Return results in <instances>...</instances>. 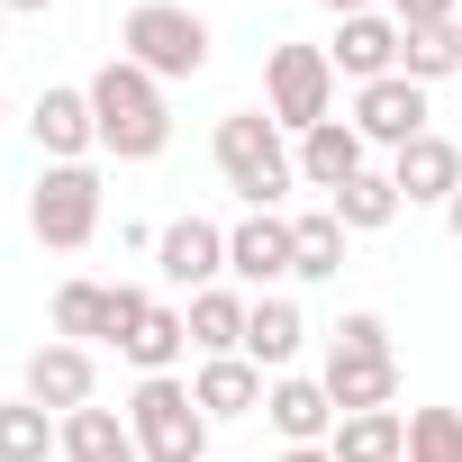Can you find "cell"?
<instances>
[{
	"label": "cell",
	"instance_id": "6da1fadb",
	"mask_svg": "<svg viewBox=\"0 0 462 462\" xmlns=\"http://www.w3.org/2000/svg\"><path fill=\"white\" fill-rule=\"evenodd\" d=\"M82 91H91V118H100V154H118V163H154V154L172 145L163 82H154V73H136L127 55H109Z\"/></svg>",
	"mask_w": 462,
	"mask_h": 462
},
{
	"label": "cell",
	"instance_id": "7a4b0ae2",
	"mask_svg": "<svg viewBox=\"0 0 462 462\" xmlns=\"http://www.w3.org/2000/svg\"><path fill=\"white\" fill-rule=\"evenodd\" d=\"M208 154H217V181L236 190L245 208H282V190L300 181V145H291L263 109H226L217 136H208Z\"/></svg>",
	"mask_w": 462,
	"mask_h": 462
},
{
	"label": "cell",
	"instance_id": "3957f363",
	"mask_svg": "<svg viewBox=\"0 0 462 462\" xmlns=\"http://www.w3.org/2000/svg\"><path fill=\"white\" fill-rule=\"evenodd\" d=\"M118 55L154 82H190V73H208V19L181 10V0H136L118 19Z\"/></svg>",
	"mask_w": 462,
	"mask_h": 462
},
{
	"label": "cell",
	"instance_id": "277c9868",
	"mask_svg": "<svg viewBox=\"0 0 462 462\" xmlns=\"http://www.w3.org/2000/svg\"><path fill=\"white\" fill-rule=\"evenodd\" d=\"M127 435H136L145 462H208V417H199L190 381H172V372L136 381V399H127Z\"/></svg>",
	"mask_w": 462,
	"mask_h": 462
},
{
	"label": "cell",
	"instance_id": "5b68a950",
	"mask_svg": "<svg viewBox=\"0 0 462 462\" xmlns=\"http://www.w3.org/2000/svg\"><path fill=\"white\" fill-rule=\"evenodd\" d=\"M263 118L282 136L327 127L336 118V55L327 46H273V64H263Z\"/></svg>",
	"mask_w": 462,
	"mask_h": 462
},
{
	"label": "cell",
	"instance_id": "8992f818",
	"mask_svg": "<svg viewBox=\"0 0 462 462\" xmlns=\"http://www.w3.org/2000/svg\"><path fill=\"white\" fill-rule=\"evenodd\" d=\"M28 226H37V245L82 254L100 236V172L91 163H46L37 190H28Z\"/></svg>",
	"mask_w": 462,
	"mask_h": 462
},
{
	"label": "cell",
	"instance_id": "52a82bcc",
	"mask_svg": "<svg viewBox=\"0 0 462 462\" xmlns=\"http://www.w3.org/2000/svg\"><path fill=\"white\" fill-rule=\"evenodd\" d=\"M136 318H145L136 282H64L55 291V336L64 345H127Z\"/></svg>",
	"mask_w": 462,
	"mask_h": 462
},
{
	"label": "cell",
	"instance_id": "ba28073f",
	"mask_svg": "<svg viewBox=\"0 0 462 462\" xmlns=\"http://www.w3.org/2000/svg\"><path fill=\"white\" fill-rule=\"evenodd\" d=\"M226 273H236L254 300H263L273 282H291V217H282V208H245L236 226H226Z\"/></svg>",
	"mask_w": 462,
	"mask_h": 462
},
{
	"label": "cell",
	"instance_id": "9c48e42d",
	"mask_svg": "<svg viewBox=\"0 0 462 462\" xmlns=\"http://www.w3.org/2000/svg\"><path fill=\"white\" fill-rule=\"evenodd\" d=\"M354 127H363V145H417L426 136V82H408V73H381V82H363L354 91Z\"/></svg>",
	"mask_w": 462,
	"mask_h": 462
},
{
	"label": "cell",
	"instance_id": "30bf717a",
	"mask_svg": "<svg viewBox=\"0 0 462 462\" xmlns=\"http://www.w3.org/2000/svg\"><path fill=\"white\" fill-rule=\"evenodd\" d=\"M28 127H37V154H46V163H91V145H100L91 91H73V82H46L37 109H28Z\"/></svg>",
	"mask_w": 462,
	"mask_h": 462
},
{
	"label": "cell",
	"instance_id": "8fae6325",
	"mask_svg": "<svg viewBox=\"0 0 462 462\" xmlns=\"http://www.w3.org/2000/svg\"><path fill=\"white\" fill-rule=\"evenodd\" d=\"M154 273H163L172 291H217V273H226V226L172 217L163 236H154Z\"/></svg>",
	"mask_w": 462,
	"mask_h": 462
},
{
	"label": "cell",
	"instance_id": "7c38bea8",
	"mask_svg": "<svg viewBox=\"0 0 462 462\" xmlns=\"http://www.w3.org/2000/svg\"><path fill=\"white\" fill-rule=\"evenodd\" d=\"M91 390H100V363H91V345H64V336H46V345L28 354V399H37V408L73 417V408H91Z\"/></svg>",
	"mask_w": 462,
	"mask_h": 462
},
{
	"label": "cell",
	"instance_id": "4fadbf2b",
	"mask_svg": "<svg viewBox=\"0 0 462 462\" xmlns=\"http://www.w3.org/2000/svg\"><path fill=\"white\" fill-rule=\"evenodd\" d=\"M390 181H399V199H408V208H444V199L462 190V145L426 127L417 145H399V154H390Z\"/></svg>",
	"mask_w": 462,
	"mask_h": 462
},
{
	"label": "cell",
	"instance_id": "5bb4252c",
	"mask_svg": "<svg viewBox=\"0 0 462 462\" xmlns=\"http://www.w3.org/2000/svg\"><path fill=\"white\" fill-rule=\"evenodd\" d=\"M327 399H336V417H363V408H390L399 399V354H345V345H327Z\"/></svg>",
	"mask_w": 462,
	"mask_h": 462
},
{
	"label": "cell",
	"instance_id": "9a60e30c",
	"mask_svg": "<svg viewBox=\"0 0 462 462\" xmlns=\"http://www.w3.org/2000/svg\"><path fill=\"white\" fill-rule=\"evenodd\" d=\"M336 73L363 91V82H381V73H399V19L390 10H363V19H336Z\"/></svg>",
	"mask_w": 462,
	"mask_h": 462
},
{
	"label": "cell",
	"instance_id": "2e32d148",
	"mask_svg": "<svg viewBox=\"0 0 462 462\" xmlns=\"http://www.w3.org/2000/svg\"><path fill=\"white\" fill-rule=\"evenodd\" d=\"M354 172H372V145H363V127H354V118H327V127H309V136H300V181H309V190H327V199H336Z\"/></svg>",
	"mask_w": 462,
	"mask_h": 462
},
{
	"label": "cell",
	"instance_id": "e0dca14e",
	"mask_svg": "<svg viewBox=\"0 0 462 462\" xmlns=\"http://www.w3.org/2000/svg\"><path fill=\"white\" fill-rule=\"evenodd\" d=\"M300 345H309V318H300V300L263 291V300H254V318H245V363L282 381V372L300 363Z\"/></svg>",
	"mask_w": 462,
	"mask_h": 462
},
{
	"label": "cell",
	"instance_id": "ac0fdd59",
	"mask_svg": "<svg viewBox=\"0 0 462 462\" xmlns=\"http://www.w3.org/2000/svg\"><path fill=\"white\" fill-rule=\"evenodd\" d=\"M263 417L282 426V444H327V435H336V399H327V381H309V372H282V381L263 390Z\"/></svg>",
	"mask_w": 462,
	"mask_h": 462
},
{
	"label": "cell",
	"instance_id": "d6986e66",
	"mask_svg": "<svg viewBox=\"0 0 462 462\" xmlns=\"http://www.w3.org/2000/svg\"><path fill=\"white\" fill-rule=\"evenodd\" d=\"M263 390H273V381H263L245 354H208V363H199V381H190V399H199V417H208V426H217V417H254V408H263Z\"/></svg>",
	"mask_w": 462,
	"mask_h": 462
},
{
	"label": "cell",
	"instance_id": "ffe728a7",
	"mask_svg": "<svg viewBox=\"0 0 462 462\" xmlns=\"http://www.w3.org/2000/svg\"><path fill=\"white\" fill-rule=\"evenodd\" d=\"M245 318H254V300H245V291H190V309H181V327H190L199 363H208V354H245Z\"/></svg>",
	"mask_w": 462,
	"mask_h": 462
},
{
	"label": "cell",
	"instance_id": "44dd1931",
	"mask_svg": "<svg viewBox=\"0 0 462 462\" xmlns=\"http://www.w3.org/2000/svg\"><path fill=\"white\" fill-rule=\"evenodd\" d=\"M345 245H354V236H345L336 208H300V217H291V282H336V273H345Z\"/></svg>",
	"mask_w": 462,
	"mask_h": 462
},
{
	"label": "cell",
	"instance_id": "7402d4cb",
	"mask_svg": "<svg viewBox=\"0 0 462 462\" xmlns=\"http://www.w3.org/2000/svg\"><path fill=\"white\" fill-rule=\"evenodd\" d=\"M327 453H336V462H408V417H399V408H363V417H336Z\"/></svg>",
	"mask_w": 462,
	"mask_h": 462
},
{
	"label": "cell",
	"instance_id": "603a6c76",
	"mask_svg": "<svg viewBox=\"0 0 462 462\" xmlns=\"http://www.w3.org/2000/svg\"><path fill=\"white\" fill-rule=\"evenodd\" d=\"M64 462H145V453H136L127 417L91 399V408H73V417H64Z\"/></svg>",
	"mask_w": 462,
	"mask_h": 462
},
{
	"label": "cell",
	"instance_id": "cb8c5ba5",
	"mask_svg": "<svg viewBox=\"0 0 462 462\" xmlns=\"http://www.w3.org/2000/svg\"><path fill=\"white\" fill-rule=\"evenodd\" d=\"M46 453H64V417L37 408L28 390L0 399V462H46Z\"/></svg>",
	"mask_w": 462,
	"mask_h": 462
},
{
	"label": "cell",
	"instance_id": "d4e9b609",
	"mask_svg": "<svg viewBox=\"0 0 462 462\" xmlns=\"http://www.w3.org/2000/svg\"><path fill=\"white\" fill-rule=\"evenodd\" d=\"M118 354H127L145 381H154V372H172V363L190 354V327H181V309H172V300H145V318H136V336H127Z\"/></svg>",
	"mask_w": 462,
	"mask_h": 462
},
{
	"label": "cell",
	"instance_id": "484cf974",
	"mask_svg": "<svg viewBox=\"0 0 462 462\" xmlns=\"http://www.w3.org/2000/svg\"><path fill=\"white\" fill-rule=\"evenodd\" d=\"M399 73H408V82H462V19L399 28Z\"/></svg>",
	"mask_w": 462,
	"mask_h": 462
},
{
	"label": "cell",
	"instance_id": "4316f807",
	"mask_svg": "<svg viewBox=\"0 0 462 462\" xmlns=\"http://www.w3.org/2000/svg\"><path fill=\"white\" fill-rule=\"evenodd\" d=\"M327 208L345 217V236H372V226H390V217H399L408 199H399V181H390V172H354V181H345V190H336Z\"/></svg>",
	"mask_w": 462,
	"mask_h": 462
},
{
	"label": "cell",
	"instance_id": "83f0119b",
	"mask_svg": "<svg viewBox=\"0 0 462 462\" xmlns=\"http://www.w3.org/2000/svg\"><path fill=\"white\" fill-rule=\"evenodd\" d=\"M408 462H462V408H408Z\"/></svg>",
	"mask_w": 462,
	"mask_h": 462
},
{
	"label": "cell",
	"instance_id": "f1b7e54d",
	"mask_svg": "<svg viewBox=\"0 0 462 462\" xmlns=\"http://www.w3.org/2000/svg\"><path fill=\"white\" fill-rule=\"evenodd\" d=\"M327 345H345V354H390V327L372 318V309H354V318H336V336Z\"/></svg>",
	"mask_w": 462,
	"mask_h": 462
},
{
	"label": "cell",
	"instance_id": "f546056e",
	"mask_svg": "<svg viewBox=\"0 0 462 462\" xmlns=\"http://www.w3.org/2000/svg\"><path fill=\"white\" fill-rule=\"evenodd\" d=\"M399 28H435V19H462V0H390Z\"/></svg>",
	"mask_w": 462,
	"mask_h": 462
},
{
	"label": "cell",
	"instance_id": "4dcf8cb0",
	"mask_svg": "<svg viewBox=\"0 0 462 462\" xmlns=\"http://www.w3.org/2000/svg\"><path fill=\"white\" fill-rule=\"evenodd\" d=\"M327 10L336 19H363V10H390V0H327Z\"/></svg>",
	"mask_w": 462,
	"mask_h": 462
},
{
	"label": "cell",
	"instance_id": "1f68e13d",
	"mask_svg": "<svg viewBox=\"0 0 462 462\" xmlns=\"http://www.w3.org/2000/svg\"><path fill=\"white\" fill-rule=\"evenodd\" d=\"M282 462H336V453H327V444H291Z\"/></svg>",
	"mask_w": 462,
	"mask_h": 462
},
{
	"label": "cell",
	"instance_id": "d6a6232c",
	"mask_svg": "<svg viewBox=\"0 0 462 462\" xmlns=\"http://www.w3.org/2000/svg\"><path fill=\"white\" fill-rule=\"evenodd\" d=\"M444 226H453V245H462V190H453V199H444Z\"/></svg>",
	"mask_w": 462,
	"mask_h": 462
},
{
	"label": "cell",
	"instance_id": "836d02e7",
	"mask_svg": "<svg viewBox=\"0 0 462 462\" xmlns=\"http://www.w3.org/2000/svg\"><path fill=\"white\" fill-rule=\"evenodd\" d=\"M0 10H55V0H0Z\"/></svg>",
	"mask_w": 462,
	"mask_h": 462
},
{
	"label": "cell",
	"instance_id": "e575fe53",
	"mask_svg": "<svg viewBox=\"0 0 462 462\" xmlns=\"http://www.w3.org/2000/svg\"><path fill=\"white\" fill-rule=\"evenodd\" d=\"M0 109H10V82H0Z\"/></svg>",
	"mask_w": 462,
	"mask_h": 462
},
{
	"label": "cell",
	"instance_id": "d590c367",
	"mask_svg": "<svg viewBox=\"0 0 462 462\" xmlns=\"http://www.w3.org/2000/svg\"><path fill=\"white\" fill-rule=\"evenodd\" d=\"M0 19H10V10H0Z\"/></svg>",
	"mask_w": 462,
	"mask_h": 462
}]
</instances>
